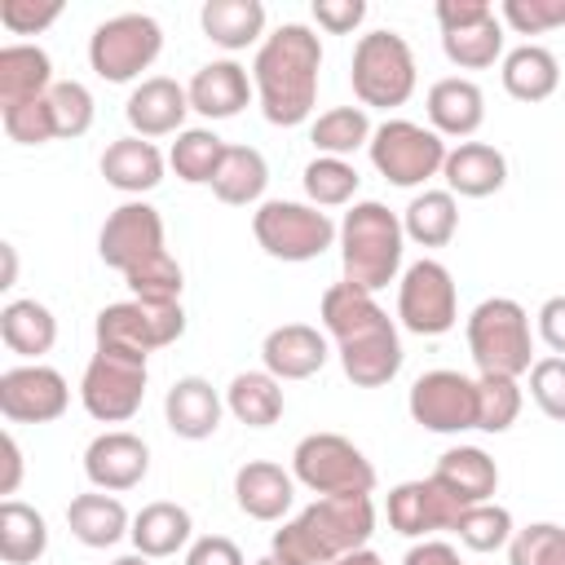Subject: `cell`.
Masks as SVG:
<instances>
[{
	"mask_svg": "<svg viewBox=\"0 0 565 565\" xmlns=\"http://www.w3.org/2000/svg\"><path fill=\"white\" fill-rule=\"evenodd\" d=\"M318 318L327 335L335 340L340 366L358 388H384L402 371V340L397 322L375 305L371 291H358L349 282H335L322 291Z\"/></svg>",
	"mask_w": 565,
	"mask_h": 565,
	"instance_id": "6da1fadb",
	"label": "cell"
},
{
	"mask_svg": "<svg viewBox=\"0 0 565 565\" xmlns=\"http://www.w3.org/2000/svg\"><path fill=\"white\" fill-rule=\"evenodd\" d=\"M318 71H322V40L305 22H282L274 35L260 40L252 62V88L260 115L274 128H296L318 106Z\"/></svg>",
	"mask_w": 565,
	"mask_h": 565,
	"instance_id": "7a4b0ae2",
	"label": "cell"
},
{
	"mask_svg": "<svg viewBox=\"0 0 565 565\" xmlns=\"http://www.w3.org/2000/svg\"><path fill=\"white\" fill-rule=\"evenodd\" d=\"M371 534H375L371 494H327V499H313L282 530H274L269 552L291 565H331V561L366 547Z\"/></svg>",
	"mask_w": 565,
	"mask_h": 565,
	"instance_id": "3957f363",
	"label": "cell"
},
{
	"mask_svg": "<svg viewBox=\"0 0 565 565\" xmlns=\"http://www.w3.org/2000/svg\"><path fill=\"white\" fill-rule=\"evenodd\" d=\"M402 247H406V230L402 216L388 212L375 199H362L344 212L340 221V269L344 282L358 291H380L397 278L402 269Z\"/></svg>",
	"mask_w": 565,
	"mask_h": 565,
	"instance_id": "277c9868",
	"label": "cell"
},
{
	"mask_svg": "<svg viewBox=\"0 0 565 565\" xmlns=\"http://www.w3.org/2000/svg\"><path fill=\"white\" fill-rule=\"evenodd\" d=\"M468 353L481 375H525L534 366L530 313L512 296H490L468 313Z\"/></svg>",
	"mask_w": 565,
	"mask_h": 565,
	"instance_id": "5b68a950",
	"label": "cell"
},
{
	"mask_svg": "<svg viewBox=\"0 0 565 565\" xmlns=\"http://www.w3.org/2000/svg\"><path fill=\"white\" fill-rule=\"evenodd\" d=\"M349 84H353V97L362 102V110L366 106H375V110L406 106L411 93H415V84H419L411 44L397 31H366L353 44Z\"/></svg>",
	"mask_w": 565,
	"mask_h": 565,
	"instance_id": "8992f818",
	"label": "cell"
},
{
	"mask_svg": "<svg viewBox=\"0 0 565 565\" xmlns=\"http://www.w3.org/2000/svg\"><path fill=\"white\" fill-rule=\"evenodd\" d=\"M291 477L313 490L318 499L327 494H371L375 490V468L371 459L340 433H309L291 450Z\"/></svg>",
	"mask_w": 565,
	"mask_h": 565,
	"instance_id": "52a82bcc",
	"label": "cell"
},
{
	"mask_svg": "<svg viewBox=\"0 0 565 565\" xmlns=\"http://www.w3.org/2000/svg\"><path fill=\"white\" fill-rule=\"evenodd\" d=\"M252 234H256V243L265 247V256L291 260V265L322 256V252L340 238L335 221H331L322 207H313V203H291V199H265V203L252 212Z\"/></svg>",
	"mask_w": 565,
	"mask_h": 565,
	"instance_id": "ba28073f",
	"label": "cell"
},
{
	"mask_svg": "<svg viewBox=\"0 0 565 565\" xmlns=\"http://www.w3.org/2000/svg\"><path fill=\"white\" fill-rule=\"evenodd\" d=\"M371 163L388 185L415 190L428 177L441 172L446 163V137H437L433 128L415 124V119H384L371 132Z\"/></svg>",
	"mask_w": 565,
	"mask_h": 565,
	"instance_id": "9c48e42d",
	"label": "cell"
},
{
	"mask_svg": "<svg viewBox=\"0 0 565 565\" xmlns=\"http://www.w3.org/2000/svg\"><path fill=\"white\" fill-rule=\"evenodd\" d=\"M163 49V26L150 13H115L88 35V66L106 84L137 79Z\"/></svg>",
	"mask_w": 565,
	"mask_h": 565,
	"instance_id": "30bf717a",
	"label": "cell"
},
{
	"mask_svg": "<svg viewBox=\"0 0 565 565\" xmlns=\"http://www.w3.org/2000/svg\"><path fill=\"white\" fill-rule=\"evenodd\" d=\"M97 349H119L132 358H150L185 335L181 305H150V300H119L97 313Z\"/></svg>",
	"mask_w": 565,
	"mask_h": 565,
	"instance_id": "8fae6325",
	"label": "cell"
},
{
	"mask_svg": "<svg viewBox=\"0 0 565 565\" xmlns=\"http://www.w3.org/2000/svg\"><path fill=\"white\" fill-rule=\"evenodd\" d=\"M146 358H132V353H119V349H97L84 366V380H79V402L93 419L102 424H124L141 411L146 402Z\"/></svg>",
	"mask_w": 565,
	"mask_h": 565,
	"instance_id": "7c38bea8",
	"label": "cell"
},
{
	"mask_svg": "<svg viewBox=\"0 0 565 565\" xmlns=\"http://www.w3.org/2000/svg\"><path fill=\"white\" fill-rule=\"evenodd\" d=\"M397 318L406 331L415 335H446L459 322V296H455V278L441 260H415L406 265L402 282H397Z\"/></svg>",
	"mask_w": 565,
	"mask_h": 565,
	"instance_id": "4fadbf2b",
	"label": "cell"
},
{
	"mask_svg": "<svg viewBox=\"0 0 565 565\" xmlns=\"http://www.w3.org/2000/svg\"><path fill=\"white\" fill-rule=\"evenodd\" d=\"M406 411L419 428L428 433H468L477 428V380L459 375V371H424L415 384H411V397H406Z\"/></svg>",
	"mask_w": 565,
	"mask_h": 565,
	"instance_id": "5bb4252c",
	"label": "cell"
},
{
	"mask_svg": "<svg viewBox=\"0 0 565 565\" xmlns=\"http://www.w3.org/2000/svg\"><path fill=\"white\" fill-rule=\"evenodd\" d=\"M97 252H102V260H106L110 269H119V274L141 269L146 260H154V256L168 252V247H163V216H159L150 203H141V199L119 203V207L106 216L102 234H97Z\"/></svg>",
	"mask_w": 565,
	"mask_h": 565,
	"instance_id": "9a60e30c",
	"label": "cell"
},
{
	"mask_svg": "<svg viewBox=\"0 0 565 565\" xmlns=\"http://www.w3.org/2000/svg\"><path fill=\"white\" fill-rule=\"evenodd\" d=\"M71 406L66 375L44 362H22L0 375V415L9 424H49Z\"/></svg>",
	"mask_w": 565,
	"mask_h": 565,
	"instance_id": "2e32d148",
	"label": "cell"
},
{
	"mask_svg": "<svg viewBox=\"0 0 565 565\" xmlns=\"http://www.w3.org/2000/svg\"><path fill=\"white\" fill-rule=\"evenodd\" d=\"M463 503L455 494H446L433 477L419 481H402L388 490V530H397L402 539H428L437 530H455Z\"/></svg>",
	"mask_w": 565,
	"mask_h": 565,
	"instance_id": "e0dca14e",
	"label": "cell"
},
{
	"mask_svg": "<svg viewBox=\"0 0 565 565\" xmlns=\"http://www.w3.org/2000/svg\"><path fill=\"white\" fill-rule=\"evenodd\" d=\"M146 472H150V446L137 433L110 428V433L93 437L88 450H84V477L97 490H106V494H119V490L141 486Z\"/></svg>",
	"mask_w": 565,
	"mask_h": 565,
	"instance_id": "ac0fdd59",
	"label": "cell"
},
{
	"mask_svg": "<svg viewBox=\"0 0 565 565\" xmlns=\"http://www.w3.org/2000/svg\"><path fill=\"white\" fill-rule=\"evenodd\" d=\"M124 115L132 124V137H146V141L168 137V132H185L181 124L190 115V93L168 75H150L128 93Z\"/></svg>",
	"mask_w": 565,
	"mask_h": 565,
	"instance_id": "d6986e66",
	"label": "cell"
},
{
	"mask_svg": "<svg viewBox=\"0 0 565 565\" xmlns=\"http://www.w3.org/2000/svg\"><path fill=\"white\" fill-rule=\"evenodd\" d=\"M327 358H331L327 335L309 322H282L260 344V362L274 380H309L327 366Z\"/></svg>",
	"mask_w": 565,
	"mask_h": 565,
	"instance_id": "ffe728a7",
	"label": "cell"
},
{
	"mask_svg": "<svg viewBox=\"0 0 565 565\" xmlns=\"http://www.w3.org/2000/svg\"><path fill=\"white\" fill-rule=\"evenodd\" d=\"M234 503L252 521H282L296 503V477L274 459H247L234 472Z\"/></svg>",
	"mask_w": 565,
	"mask_h": 565,
	"instance_id": "44dd1931",
	"label": "cell"
},
{
	"mask_svg": "<svg viewBox=\"0 0 565 565\" xmlns=\"http://www.w3.org/2000/svg\"><path fill=\"white\" fill-rule=\"evenodd\" d=\"M221 411H225V402H221V393H216L203 375H181V380H172V388H168V397H163V419H168V428H172L177 437H185V441L212 437V433L221 428Z\"/></svg>",
	"mask_w": 565,
	"mask_h": 565,
	"instance_id": "7402d4cb",
	"label": "cell"
},
{
	"mask_svg": "<svg viewBox=\"0 0 565 565\" xmlns=\"http://www.w3.org/2000/svg\"><path fill=\"white\" fill-rule=\"evenodd\" d=\"M185 93H190V110H199L207 119H234L252 102L256 88L234 57H221V62L199 66L194 79L185 84Z\"/></svg>",
	"mask_w": 565,
	"mask_h": 565,
	"instance_id": "603a6c76",
	"label": "cell"
},
{
	"mask_svg": "<svg viewBox=\"0 0 565 565\" xmlns=\"http://www.w3.org/2000/svg\"><path fill=\"white\" fill-rule=\"evenodd\" d=\"M441 177H446V190L450 194H459V199H486V194L503 190L508 159L490 141H459L455 150H446Z\"/></svg>",
	"mask_w": 565,
	"mask_h": 565,
	"instance_id": "cb8c5ba5",
	"label": "cell"
},
{
	"mask_svg": "<svg viewBox=\"0 0 565 565\" xmlns=\"http://www.w3.org/2000/svg\"><path fill=\"white\" fill-rule=\"evenodd\" d=\"M433 481H437L446 494H455L463 508L490 503L494 490H499V463H494L481 446H450V450L437 459Z\"/></svg>",
	"mask_w": 565,
	"mask_h": 565,
	"instance_id": "d4e9b609",
	"label": "cell"
},
{
	"mask_svg": "<svg viewBox=\"0 0 565 565\" xmlns=\"http://www.w3.org/2000/svg\"><path fill=\"white\" fill-rule=\"evenodd\" d=\"M428 119L437 137H472L486 119V93L463 75H446L428 88Z\"/></svg>",
	"mask_w": 565,
	"mask_h": 565,
	"instance_id": "484cf974",
	"label": "cell"
},
{
	"mask_svg": "<svg viewBox=\"0 0 565 565\" xmlns=\"http://www.w3.org/2000/svg\"><path fill=\"white\" fill-rule=\"evenodd\" d=\"M102 177L124 194H146L163 181V154L146 137H119L102 150Z\"/></svg>",
	"mask_w": 565,
	"mask_h": 565,
	"instance_id": "4316f807",
	"label": "cell"
},
{
	"mask_svg": "<svg viewBox=\"0 0 565 565\" xmlns=\"http://www.w3.org/2000/svg\"><path fill=\"white\" fill-rule=\"evenodd\" d=\"M53 62L40 44H4L0 49V110L35 102L53 88Z\"/></svg>",
	"mask_w": 565,
	"mask_h": 565,
	"instance_id": "83f0119b",
	"label": "cell"
},
{
	"mask_svg": "<svg viewBox=\"0 0 565 565\" xmlns=\"http://www.w3.org/2000/svg\"><path fill=\"white\" fill-rule=\"evenodd\" d=\"M190 534H194L190 512H185L181 503H168V499L146 503V508L132 516V530H128L132 547H137L141 556H150V561H159V556H177V552L190 543Z\"/></svg>",
	"mask_w": 565,
	"mask_h": 565,
	"instance_id": "f1b7e54d",
	"label": "cell"
},
{
	"mask_svg": "<svg viewBox=\"0 0 565 565\" xmlns=\"http://www.w3.org/2000/svg\"><path fill=\"white\" fill-rule=\"evenodd\" d=\"M0 340H4L9 353L26 358V362H40L57 344V318L40 300H9L0 309Z\"/></svg>",
	"mask_w": 565,
	"mask_h": 565,
	"instance_id": "f546056e",
	"label": "cell"
},
{
	"mask_svg": "<svg viewBox=\"0 0 565 565\" xmlns=\"http://www.w3.org/2000/svg\"><path fill=\"white\" fill-rule=\"evenodd\" d=\"M66 525H71V534H75L84 547H115V543L132 530L128 508H124L115 494H106V490L75 494V499L66 503Z\"/></svg>",
	"mask_w": 565,
	"mask_h": 565,
	"instance_id": "4dcf8cb0",
	"label": "cell"
},
{
	"mask_svg": "<svg viewBox=\"0 0 565 565\" xmlns=\"http://www.w3.org/2000/svg\"><path fill=\"white\" fill-rule=\"evenodd\" d=\"M199 22L216 49L238 53L265 35V4L260 0H207L199 9Z\"/></svg>",
	"mask_w": 565,
	"mask_h": 565,
	"instance_id": "1f68e13d",
	"label": "cell"
},
{
	"mask_svg": "<svg viewBox=\"0 0 565 565\" xmlns=\"http://www.w3.org/2000/svg\"><path fill=\"white\" fill-rule=\"evenodd\" d=\"M561 84V62L543 44H521L503 57V88L516 102H547Z\"/></svg>",
	"mask_w": 565,
	"mask_h": 565,
	"instance_id": "d6a6232c",
	"label": "cell"
},
{
	"mask_svg": "<svg viewBox=\"0 0 565 565\" xmlns=\"http://www.w3.org/2000/svg\"><path fill=\"white\" fill-rule=\"evenodd\" d=\"M225 411L247 428H269L282 419V380L269 371H238L225 388Z\"/></svg>",
	"mask_w": 565,
	"mask_h": 565,
	"instance_id": "836d02e7",
	"label": "cell"
},
{
	"mask_svg": "<svg viewBox=\"0 0 565 565\" xmlns=\"http://www.w3.org/2000/svg\"><path fill=\"white\" fill-rule=\"evenodd\" d=\"M269 185V163L256 146H230L216 177H212V194L230 207H247V203H260Z\"/></svg>",
	"mask_w": 565,
	"mask_h": 565,
	"instance_id": "e575fe53",
	"label": "cell"
},
{
	"mask_svg": "<svg viewBox=\"0 0 565 565\" xmlns=\"http://www.w3.org/2000/svg\"><path fill=\"white\" fill-rule=\"evenodd\" d=\"M44 552H49V521L22 499H4L0 503V561L31 565Z\"/></svg>",
	"mask_w": 565,
	"mask_h": 565,
	"instance_id": "d590c367",
	"label": "cell"
},
{
	"mask_svg": "<svg viewBox=\"0 0 565 565\" xmlns=\"http://www.w3.org/2000/svg\"><path fill=\"white\" fill-rule=\"evenodd\" d=\"M402 230L411 243L419 247H446L459 230V203L450 190H424L411 199V207L402 212Z\"/></svg>",
	"mask_w": 565,
	"mask_h": 565,
	"instance_id": "8d00e7d4",
	"label": "cell"
},
{
	"mask_svg": "<svg viewBox=\"0 0 565 565\" xmlns=\"http://www.w3.org/2000/svg\"><path fill=\"white\" fill-rule=\"evenodd\" d=\"M371 119L362 106H335V110H322L313 124H309V141L318 154H331V159H344L362 146H371Z\"/></svg>",
	"mask_w": 565,
	"mask_h": 565,
	"instance_id": "74e56055",
	"label": "cell"
},
{
	"mask_svg": "<svg viewBox=\"0 0 565 565\" xmlns=\"http://www.w3.org/2000/svg\"><path fill=\"white\" fill-rule=\"evenodd\" d=\"M225 150H230V146H225L212 128H185V132H177V141H172V150H168V163H172V172H177L185 185H212V177H216Z\"/></svg>",
	"mask_w": 565,
	"mask_h": 565,
	"instance_id": "f35d334b",
	"label": "cell"
},
{
	"mask_svg": "<svg viewBox=\"0 0 565 565\" xmlns=\"http://www.w3.org/2000/svg\"><path fill=\"white\" fill-rule=\"evenodd\" d=\"M441 53L455 66H463V71L494 66L499 53H503V22H499V13H490V18L472 22V26H459V31H441Z\"/></svg>",
	"mask_w": 565,
	"mask_h": 565,
	"instance_id": "ab89813d",
	"label": "cell"
},
{
	"mask_svg": "<svg viewBox=\"0 0 565 565\" xmlns=\"http://www.w3.org/2000/svg\"><path fill=\"white\" fill-rule=\"evenodd\" d=\"M455 534H459V543H463L468 552H499V547L512 543L516 525H512V512L490 499V503L463 508L459 521H455Z\"/></svg>",
	"mask_w": 565,
	"mask_h": 565,
	"instance_id": "60d3db41",
	"label": "cell"
},
{
	"mask_svg": "<svg viewBox=\"0 0 565 565\" xmlns=\"http://www.w3.org/2000/svg\"><path fill=\"white\" fill-rule=\"evenodd\" d=\"M358 168L349 159H331V154H318L313 163H305V194L313 207H340L358 194Z\"/></svg>",
	"mask_w": 565,
	"mask_h": 565,
	"instance_id": "b9f144b4",
	"label": "cell"
},
{
	"mask_svg": "<svg viewBox=\"0 0 565 565\" xmlns=\"http://www.w3.org/2000/svg\"><path fill=\"white\" fill-rule=\"evenodd\" d=\"M521 415V384L512 375H477V428L508 433Z\"/></svg>",
	"mask_w": 565,
	"mask_h": 565,
	"instance_id": "7bdbcfd3",
	"label": "cell"
},
{
	"mask_svg": "<svg viewBox=\"0 0 565 565\" xmlns=\"http://www.w3.org/2000/svg\"><path fill=\"white\" fill-rule=\"evenodd\" d=\"M124 282L132 287V300H150V305H181V287H185V274L181 265L172 260V252L146 260L141 269L124 274Z\"/></svg>",
	"mask_w": 565,
	"mask_h": 565,
	"instance_id": "ee69618b",
	"label": "cell"
},
{
	"mask_svg": "<svg viewBox=\"0 0 565 565\" xmlns=\"http://www.w3.org/2000/svg\"><path fill=\"white\" fill-rule=\"evenodd\" d=\"M508 565H565V525L534 521L516 530L508 543Z\"/></svg>",
	"mask_w": 565,
	"mask_h": 565,
	"instance_id": "f6af8a7d",
	"label": "cell"
},
{
	"mask_svg": "<svg viewBox=\"0 0 565 565\" xmlns=\"http://www.w3.org/2000/svg\"><path fill=\"white\" fill-rule=\"evenodd\" d=\"M49 106H53L57 137H84L93 128V93L79 79H57L49 88Z\"/></svg>",
	"mask_w": 565,
	"mask_h": 565,
	"instance_id": "bcb514c9",
	"label": "cell"
},
{
	"mask_svg": "<svg viewBox=\"0 0 565 565\" xmlns=\"http://www.w3.org/2000/svg\"><path fill=\"white\" fill-rule=\"evenodd\" d=\"M0 119H4L9 141H18V146H44V141H53V137H57L49 93H44V97H35V102H22V106L0 110Z\"/></svg>",
	"mask_w": 565,
	"mask_h": 565,
	"instance_id": "7dc6e473",
	"label": "cell"
},
{
	"mask_svg": "<svg viewBox=\"0 0 565 565\" xmlns=\"http://www.w3.org/2000/svg\"><path fill=\"white\" fill-rule=\"evenodd\" d=\"M499 22L516 35H543L552 26H565V0H503Z\"/></svg>",
	"mask_w": 565,
	"mask_h": 565,
	"instance_id": "c3c4849f",
	"label": "cell"
},
{
	"mask_svg": "<svg viewBox=\"0 0 565 565\" xmlns=\"http://www.w3.org/2000/svg\"><path fill=\"white\" fill-rule=\"evenodd\" d=\"M530 397H534V406L547 415V419H556V424H565V358H534V366H530Z\"/></svg>",
	"mask_w": 565,
	"mask_h": 565,
	"instance_id": "681fc988",
	"label": "cell"
},
{
	"mask_svg": "<svg viewBox=\"0 0 565 565\" xmlns=\"http://www.w3.org/2000/svg\"><path fill=\"white\" fill-rule=\"evenodd\" d=\"M62 18V0H0V22L13 35H35Z\"/></svg>",
	"mask_w": 565,
	"mask_h": 565,
	"instance_id": "f907efd6",
	"label": "cell"
},
{
	"mask_svg": "<svg viewBox=\"0 0 565 565\" xmlns=\"http://www.w3.org/2000/svg\"><path fill=\"white\" fill-rule=\"evenodd\" d=\"M366 18V0H313V22L331 35H353Z\"/></svg>",
	"mask_w": 565,
	"mask_h": 565,
	"instance_id": "816d5d0a",
	"label": "cell"
},
{
	"mask_svg": "<svg viewBox=\"0 0 565 565\" xmlns=\"http://www.w3.org/2000/svg\"><path fill=\"white\" fill-rule=\"evenodd\" d=\"M185 565H243V552H238V543L225 539V534H203V539L190 543Z\"/></svg>",
	"mask_w": 565,
	"mask_h": 565,
	"instance_id": "f5cc1de1",
	"label": "cell"
},
{
	"mask_svg": "<svg viewBox=\"0 0 565 565\" xmlns=\"http://www.w3.org/2000/svg\"><path fill=\"white\" fill-rule=\"evenodd\" d=\"M494 4L490 0H437V22L441 31H459V26H472L481 18H490Z\"/></svg>",
	"mask_w": 565,
	"mask_h": 565,
	"instance_id": "db71d44e",
	"label": "cell"
},
{
	"mask_svg": "<svg viewBox=\"0 0 565 565\" xmlns=\"http://www.w3.org/2000/svg\"><path fill=\"white\" fill-rule=\"evenodd\" d=\"M539 335L556 358H565V296H547L539 305Z\"/></svg>",
	"mask_w": 565,
	"mask_h": 565,
	"instance_id": "11a10c76",
	"label": "cell"
},
{
	"mask_svg": "<svg viewBox=\"0 0 565 565\" xmlns=\"http://www.w3.org/2000/svg\"><path fill=\"white\" fill-rule=\"evenodd\" d=\"M402 565H463V556H459L450 543L424 539V543H415V547L406 552V561H402Z\"/></svg>",
	"mask_w": 565,
	"mask_h": 565,
	"instance_id": "9f6ffc18",
	"label": "cell"
},
{
	"mask_svg": "<svg viewBox=\"0 0 565 565\" xmlns=\"http://www.w3.org/2000/svg\"><path fill=\"white\" fill-rule=\"evenodd\" d=\"M0 450H4V477H0V494H13L22 486V446L13 433L0 437Z\"/></svg>",
	"mask_w": 565,
	"mask_h": 565,
	"instance_id": "6f0895ef",
	"label": "cell"
},
{
	"mask_svg": "<svg viewBox=\"0 0 565 565\" xmlns=\"http://www.w3.org/2000/svg\"><path fill=\"white\" fill-rule=\"evenodd\" d=\"M331 565H384L371 547H358V552H349V556H340V561H331Z\"/></svg>",
	"mask_w": 565,
	"mask_h": 565,
	"instance_id": "680465c9",
	"label": "cell"
},
{
	"mask_svg": "<svg viewBox=\"0 0 565 565\" xmlns=\"http://www.w3.org/2000/svg\"><path fill=\"white\" fill-rule=\"evenodd\" d=\"M0 252H4V278H0V287H13V278H18V252H13V243H4Z\"/></svg>",
	"mask_w": 565,
	"mask_h": 565,
	"instance_id": "91938a15",
	"label": "cell"
},
{
	"mask_svg": "<svg viewBox=\"0 0 565 565\" xmlns=\"http://www.w3.org/2000/svg\"><path fill=\"white\" fill-rule=\"evenodd\" d=\"M110 565H150V556H141V552H132V556H115Z\"/></svg>",
	"mask_w": 565,
	"mask_h": 565,
	"instance_id": "94428289",
	"label": "cell"
},
{
	"mask_svg": "<svg viewBox=\"0 0 565 565\" xmlns=\"http://www.w3.org/2000/svg\"><path fill=\"white\" fill-rule=\"evenodd\" d=\"M256 565H291V561H282V556H274V552H269V556H260Z\"/></svg>",
	"mask_w": 565,
	"mask_h": 565,
	"instance_id": "6125c7cd",
	"label": "cell"
}]
</instances>
